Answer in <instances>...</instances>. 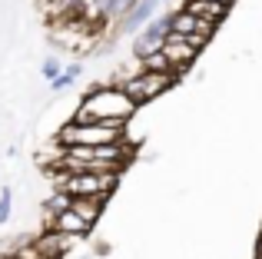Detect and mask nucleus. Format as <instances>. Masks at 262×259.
Masks as SVG:
<instances>
[{"mask_svg":"<svg viewBox=\"0 0 262 259\" xmlns=\"http://www.w3.org/2000/svg\"><path fill=\"white\" fill-rule=\"evenodd\" d=\"M136 110L140 106L126 97L123 87L103 83V87H93V90L83 93V100L77 103V113L70 120H77V123H83V120H103V123H113V126H126Z\"/></svg>","mask_w":262,"mask_h":259,"instance_id":"f257e3e1","label":"nucleus"},{"mask_svg":"<svg viewBox=\"0 0 262 259\" xmlns=\"http://www.w3.org/2000/svg\"><path fill=\"white\" fill-rule=\"evenodd\" d=\"M60 156L53 166L63 169H126L129 143H103V146H57Z\"/></svg>","mask_w":262,"mask_h":259,"instance_id":"f03ea898","label":"nucleus"},{"mask_svg":"<svg viewBox=\"0 0 262 259\" xmlns=\"http://www.w3.org/2000/svg\"><path fill=\"white\" fill-rule=\"evenodd\" d=\"M53 186L63 189L70 196H113L120 186L123 169H63V166H50Z\"/></svg>","mask_w":262,"mask_h":259,"instance_id":"7ed1b4c3","label":"nucleus"},{"mask_svg":"<svg viewBox=\"0 0 262 259\" xmlns=\"http://www.w3.org/2000/svg\"><path fill=\"white\" fill-rule=\"evenodd\" d=\"M126 140V126H113L103 120H70L60 126L57 133V146H103V143H120Z\"/></svg>","mask_w":262,"mask_h":259,"instance_id":"20e7f679","label":"nucleus"},{"mask_svg":"<svg viewBox=\"0 0 262 259\" xmlns=\"http://www.w3.org/2000/svg\"><path fill=\"white\" fill-rule=\"evenodd\" d=\"M113 83L123 87V90H126V97L133 100L136 106H143V103H153L156 97H163V93H169V90L179 83V80L173 77V73L136 70L133 77H120V80H113Z\"/></svg>","mask_w":262,"mask_h":259,"instance_id":"39448f33","label":"nucleus"},{"mask_svg":"<svg viewBox=\"0 0 262 259\" xmlns=\"http://www.w3.org/2000/svg\"><path fill=\"white\" fill-rule=\"evenodd\" d=\"M160 50L166 53V60L173 63V73H176L179 80H183L186 73L192 70V63H196V57H199V50H196V47H189V40H186L183 33H176V30H169L166 37H163Z\"/></svg>","mask_w":262,"mask_h":259,"instance_id":"423d86ee","label":"nucleus"},{"mask_svg":"<svg viewBox=\"0 0 262 259\" xmlns=\"http://www.w3.org/2000/svg\"><path fill=\"white\" fill-rule=\"evenodd\" d=\"M173 30V10L169 13H163V17H156V20H149L143 30H136V40L129 44V50H133V57L136 60H143L146 53H153V50H160V44H163V37Z\"/></svg>","mask_w":262,"mask_h":259,"instance_id":"0eeeda50","label":"nucleus"},{"mask_svg":"<svg viewBox=\"0 0 262 259\" xmlns=\"http://www.w3.org/2000/svg\"><path fill=\"white\" fill-rule=\"evenodd\" d=\"M80 236H70V233H60V229H43V233L33 240V246L40 249L43 259H67L77 249Z\"/></svg>","mask_w":262,"mask_h":259,"instance_id":"6e6552de","label":"nucleus"},{"mask_svg":"<svg viewBox=\"0 0 262 259\" xmlns=\"http://www.w3.org/2000/svg\"><path fill=\"white\" fill-rule=\"evenodd\" d=\"M156 7H160V0H136V4L120 17V30H123V33H136V30H143V27L153 20Z\"/></svg>","mask_w":262,"mask_h":259,"instance_id":"1a4fd4ad","label":"nucleus"},{"mask_svg":"<svg viewBox=\"0 0 262 259\" xmlns=\"http://www.w3.org/2000/svg\"><path fill=\"white\" fill-rule=\"evenodd\" d=\"M183 10L192 13V17H199V20H209V24H216V27L229 17V7L216 4V0H183Z\"/></svg>","mask_w":262,"mask_h":259,"instance_id":"9d476101","label":"nucleus"},{"mask_svg":"<svg viewBox=\"0 0 262 259\" xmlns=\"http://www.w3.org/2000/svg\"><path fill=\"white\" fill-rule=\"evenodd\" d=\"M106 203H110V196H70V209L77 216H83L90 226H96V223H100Z\"/></svg>","mask_w":262,"mask_h":259,"instance_id":"9b49d317","label":"nucleus"},{"mask_svg":"<svg viewBox=\"0 0 262 259\" xmlns=\"http://www.w3.org/2000/svg\"><path fill=\"white\" fill-rule=\"evenodd\" d=\"M50 229H60V233H70V236H90V223L83 220V216H77L73 209H60V213H53L50 216Z\"/></svg>","mask_w":262,"mask_h":259,"instance_id":"f8f14e48","label":"nucleus"},{"mask_svg":"<svg viewBox=\"0 0 262 259\" xmlns=\"http://www.w3.org/2000/svg\"><path fill=\"white\" fill-rule=\"evenodd\" d=\"M80 73H83V63H70V67H63V70H60V77H53L50 80V90L53 93H63L67 87H73L80 80Z\"/></svg>","mask_w":262,"mask_h":259,"instance_id":"ddd939ff","label":"nucleus"},{"mask_svg":"<svg viewBox=\"0 0 262 259\" xmlns=\"http://www.w3.org/2000/svg\"><path fill=\"white\" fill-rule=\"evenodd\" d=\"M140 70H156V73H173V63L166 60V53L163 50H153V53H146V57L140 60ZM176 77V73H173ZM179 80V77H176Z\"/></svg>","mask_w":262,"mask_h":259,"instance_id":"4468645a","label":"nucleus"},{"mask_svg":"<svg viewBox=\"0 0 262 259\" xmlns=\"http://www.w3.org/2000/svg\"><path fill=\"white\" fill-rule=\"evenodd\" d=\"M196 24H199V17L186 13L183 7H179V10H173V30H176V33H196Z\"/></svg>","mask_w":262,"mask_h":259,"instance_id":"2eb2a0df","label":"nucleus"},{"mask_svg":"<svg viewBox=\"0 0 262 259\" xmlns=\"http://www.w3.org/2000/svg\"><path fill=\"white\" fill-rule=\"evenodd\" d=\"M133 4H136V0H110V4L103 7L100 17H103V20H116V24H120V17H123V13H126Z\"/></svg>","mask_w":262,"mask_h":259,"instance_id":"dca6fc26","label":"nucleus"},{"mask_svg":"<svg viewBox=\"0 0 262 259\" xmlns=\"http://www.w3.org/2000/svg\"><path fill=\"white\" fill-rule=\"evenodd\" d=\"M10 213H13V189L4 186V189H0V226L10 223Z\"/></svg>","mask_w":262,"mask_h":259,"instance_id":"f3484780","label":"nucleus"},{"mask_svg":"<svg viewBox=\"0 0 262 259\" xmlns=\"http://www.w3.org/2000/svg\"><path fill=\"white\" fill-rule=\"evenodd\" d=\"M47 209H50V216L60 213V209H70V193H63V189L50 193V200H47Z\"/></svg>","mask_w":262,"mask_h":259,"instance_id":"a211bd4d","label":"nucleus"},{"mask_svg":"<svg viewBox=\"0 0 262 259\" xmlns=\"http://www.w3.org/2000/svg\"><path fill=\"white\" fill-rule=\"evenodd\" d=\"M60 70H63V63H60V57H47V60H43V67H40V73H43L47 80L60 77Z\"/></svg>","mask_w":262,"mask_h":259,"instance_id":"6ab92c4d","label":"nucleus"},{"mask_svg":"<svg viewBox=\"0 0 262 259\" xmlns=\"http://www.w3.org/2000/svg\"><path fill=\"white\" fill-rule=\"evenodd\" d=\"M216 4H226V7H232V4H236V0H216Z\"/></svg>","mask_w":262,"mask_h":259,"instance_id":"aec40b11","label":"nucleus"}]
</instances>
